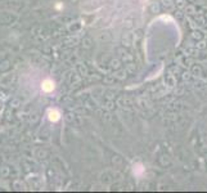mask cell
I'll use <instances>...</instances> for the list:
<instances>
[{
  "label": "cell",
  "mask_w": 207,
  "mask_h": 193,
  "mask_svg": "<svg viewBox=\"0 0 207 193\" xmlns=\"http://www.w3.org/2000/svg\"><path fill=\"white\" fill-rule=\"evenodd\" d=\"M54 88H56V85H54V81L50 79H47L42 81L41 84V89L42 91H45V93H51V91L54 90Z\"/></svg>",
  "instance_id": "1"
},
{
  "label": "cell",
  "mask_w": 207,
  "mask_h": 193,
  "mask_svg": "<svg viewBox=\"0 0 207 193\" xmlns=\"http://www.w3.org/2000/svg\"><path fill=\"white\" fill-rule=\"evenodd\" d=\"M48 119L51 121V122H57L59 119H61V113H59L57 109H49L48 111Z\"/></svg>",
  "instance_id": "2"
}]
</instances>
